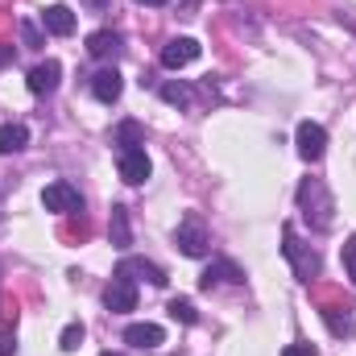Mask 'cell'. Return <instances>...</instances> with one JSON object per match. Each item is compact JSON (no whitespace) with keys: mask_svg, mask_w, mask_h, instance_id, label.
Segmentation results:
<instances>
[{"mask_svg":"<svg viewBox=\"0 0 356 356\" xmlns=\"http://www.w3.org/2000/svg\"><path fill=\"white\" fill-rule=\"evenodd\" d=\"M42 207L46 211H83V199H79V191L71 186V182H50L46 191H42Z\"/></svg>","mask_w":356,"mask_h":356,"instance_id":"obj_5","label":"cell"},{"mask_svg":"<svg viewBox=\"0 0 356 356\" xmlns=\"http://www.w3.org/2000/svg\"><path fill=\"white\" fill-rule=\"evenodd\" d=\"M112 245H116V249H129V245H133V228H129V211H124L120 203L112 207Z\"/></svg>","mask_w":356,"mask_h":356,"instance_id":"obj_19","label":"cell"},{"mask_svg":"<svg viewBox=\"0 0 356 356\" xmlns=\"http://www.w3.org/2000/svg\"><path fill=\"white\" fill-rule=\"evenodd\" d=\"M319 315H323V323H327V332H332L336 340H353V336H356L353 307H336V302H327Z\"/></svg>","mask_w":356,"mask_h":356,"instance_id":"obj_12","label":"cell"},{"mask_svg":"<svg viewBox=\"0 0 356 356\" xmlns=\"http://www.w3.org/2000/svg\"><path fill=\"white\" fill-rule=\"evenodd\" d=\"M170 319H178V323H186V327H195L199 323V311H195V302L191 298H170Z\"/></svg>","mask_w":356,"mask_h":356,"instance_id":"obj_20","label":"cell"},{"mask_svg":"<svg viewBox=\"0 0 356 356\" xmlns=\"http://www.w3.org/2000/svg\"><path fill=\"white\" fill-rule=\"evenodd\" d=\"M175 245H178L182 257H203L207 245H211V236H207V228H203L195 216H186V220L175 228Z\"/></svg>","mask_w":356,"mask_h":356,"instance_id":"obj_4","label":"cell"},{"mask_svg":"<svg viewBox=\"0 0 356 356\" xmlns=\"http://www.w3.org/2000/svg\"><path fill=\"white\" fill-rule=\"evenodd\" d=\"M282 257L294 266L298 282H315V277H319V253H315L311 245H302V241H298V232H294L290 224L282 228Z\"/></svg>","mask_w":356,"mask_h":356,"instance_id":"obj_2","label":"cell"},{"mask_svg":"<svg viewBox=\"0 0 356 356\" xmlns=\"http://www.w3.org/2000/svg\"><path fill=\"white\" fill-rule=\"evenodd\" d=\"M298 211H302V220H307L315 232H327V228H332V220H336V199H332V191H327L323 178H302V186H298Z\"/></svg>","mask_w":356,"mask_h":356,"instance_id":"obj_1","label":"cell"},{"mask_svg":"<svg viewBox=\"0 0 356 356\" xmlns=\"http://www.w3.org/2000/svg\"><path fill=\"white\" fill-rule=\"evenodd\" d=\"M104 356H120V353H104Z\"/></svg>","mask_w":356,"mask_h":356,"instance_id":"obj_30","label":"cell"},{"mask_svg":"<svg viewBox=\"0 0 356 356\" xmlns=\"http://www.w3.org/2000/svg\"><path fill=\"white\" fill-rule=\"evenodd\" d=\"M120 91H124V79H120V71H116V67H104V71H95V75H91V95H95L99 104H116V99H120Z\"/></svg>","mask_w":356,"mask_h":356,"instance_id":"obj_11","label":"cell"},{"mask_svg":"<svg viewBox=\"0 0 356 356\" xmlns=\"http://www.w3.org/2000/svg\"><path fill=\"white\" fill-rule=\"evenodd\" d=\"M137 4H149V8H162L166 0H137Z\"/></svg>","mask_w":356,"mask_h":356,"instance_id":"obj_29","label":"cell"},{"mask_svg":"<svg viewBox=\"0 0 356 356\" xmlns=\"http://www.w3.org/2000/svg\"><path fill=\"white\" fill-rule=\"evenodd\" d=\"M241 286L245 282V269L236 266V261H228V257H220V261H211V266L203 269V277H199V286L203 290H216V286Z\"/></svg>","mask_w":356,"mask_h":356,"instance_id":"obj_9","label":"cell"},{"mask_svg":"<svg viewBox=\"0 0 356 356\" xmlns=\"http://www.w3.org/2000/svg\"><path fill=\"white\" fill-rule=\"evenodd\" d=\"M58 75H63V67H58L54 58H46V63H38V67L29 71V79H25V83H29L33 95H50V91L58 88Z\"/></svg>","mask_w":356,"mask_h":356,"instance_id":"obj_15","label":"cell"},{"mask_svg":"<svg viewBox=\"0 0 356 356\" xmlns=\"http://www.w3.org/2000/svg\"><path fill=\"white\" fill-rule=\"evenodd\" d=\"M25 145H29V129H25L21 120L0 124V154H21Z\"/></svg>","mask_w":356,"mask_h":356,"instance_id":"obj_17","label":"cell"},{"mask_svg":"<svg viewBox=\"0 0 356 356\" xmlns=\"http://www.w3.org/2000/svg\"><path fill=\"white\" fill-rule=\"evenodd\" d=\"M124 344H133V348H158V344H166V332L158 327V323H129L124 327Z\"/></svg>","mask_w":356,"mask_h":356,"instance_id":"obj_14","label":"cell"},{"mask_svg":"<svg viewBox=\"0 0 356 356\" xmlns=\"http://www.w3.org/2000/svg\"><path fill=\"white\" fill-rule=\"evenodd\" d=\"M294 145H298V158H302V162H319V158L327 154V129L315 124V120H302V124L294 129Z\"/></svg>","mask_w":356,"mask_h":356,"instance_id":"obj_3","label":"cell"},{"mask_svg":"<svg viewBox=\"0 0 356 356\" xmlns=\"http://www.w3.org/2000/svg\"><path fill=\"white\" fill-rule=\"evenodd\" d=\"M120 50H124V42H120V33H112V29H95L88 38L91 58H120Z\"/></svg>","mask_w":356,"mask_h":356,"instance_id":"obj_16","label":"cell"},{"mask_svg":"<svg viewBox=\"0 0 356 356\" xmlns=\"http://www.w3.org/2000/svg\"><path fill=\"white\" fill-rule=\"evenodd\" d=\"M116 277H129V282H149V286H166V269L145 261V257H124L116 266Z\"/></svg>","mask_w":356,"mask_h":356,"instance_id":"obj_7","label":"cell"},{"mask_svg":"<svg viewBox=\"0 0 356 356\" xmlns=\"http://www.w3.org/2000/svg\"><path fill=\"white\" fill-rule=\"evenodd\" d=\"M282 356H319V353H315L311 344H302V340H298V344H290V348H286Z\"/></svg>","mask_w":356,"mask_h":356,"instance_id":"obj_25","label":"cell"},{"mask_svg":"<svg viewBox=\"0 0 356 356\" xmlns=\"http://www.w3.org/2000/svg\"><path fill=\"white\" fill-rule=\"evenodd\" d=\"M162 99H166L170 108H186V104H191V88H186V83H162Z\"/></svg>","mask_w":356,"mask_h":356,"instance_id":"obj_21","label":"cell"},{"mask_svg":"<svg viewBox=\"0 0 356 356\" xmlns=\"http://www.w3.org/2000/svg\"><path fill=\"white\" fill-rule=\"evenodd\" d=\"M116 166H120V178H124L129 186H141V182H149V175H154V166H149V154H145V149H124Z\"/></svg>","mask_w":356,"mask_h":356,"instance_id":"obj_8","label":"cell"},{"mask_svg":"<svg viewBox=\"0 0 356 356\" xmlns=\"http://www.w3.org/2000/svg\"><path fill=\"white\" fill-rule=\"evenodd\" d=\"M17 353V340L13 336H0V356H13Z\"/></svg>","mask_w":356,"mask_h":356,"instance_id":"obj_26","label":"cell"},{"mask_svg":"<svg viewBox=\"0 0 356 356\" xmlns=\"http://www.w3.org/2000/svg\"><path fill=\"white\" fill-rule=\"evenodd\" d=\"M199 50H203V46H199L195 38H175V42H166V46H162V67H166V71H178V67L195 63V58H199Z\"/></svg>","mask_w":356,"mask_h":356,"instance_id":"obj_10","label":"cell"},{"mask_svg":"<svg viewBox=\"0 0 356 356\" xmlns=\"http://www.w3.org/2000/svg\"><path fill=\"white\" fill-rule=\"evenodd\" d=\"M112 141L120 145V154H124V149H141V145H145V129H141L137 120H120L116 133H112Z\"/></svg>","mask_w":356,"mask_h":356,"instance_id":"obj_18","label":"cell"},{"mask_svg":"<svg viewBox=\"0 0 356 356\" xmlns=\"http://www.w3.org/2000/svg\"><path fill=\"white\" fill-rule=\"evenodd\" d=\"M108 4H112V0H88V8H91V13H104Z\"/></svg>","mask_w":356,"mask_h":356,"instance_id":"obj_27","label":"cell"},{"mask_svg":"<svg viewBox=\"0 0 356 356\" xmlns=\"http://www.w3.org/2000/svg\"><path fill=\"white\" fill-rule=\"evenodd\" d=\"M79 344H83V323H67L63 336H58V348H63V353H75Z\"/></svg>","mask_w":356,"mask_h":356,"instance_id":"obj_22","label":"cell"},{"mask_svg":"<svg viewBox=\"0 0 356 356\" xmlns=\"http://www.w3.org/2000/svg\"><path fill=\"white\" fill-rule=\"evenodd\" d=\"M340 257H344V273L353 277V286H356V232L344 241V249H340Z\"/></svg>","mask_w":356,"mask_h":356,"instance_id":"obj_23","label":"cell"},{"mask_svg":"<svg viewBox=\"0 0 356 356\" xmlns=\"http://www.w3.org/2000/svg\"><path fill=\"white\" fill-rule=\"evenodd\" d=\"M104 307H108L112 315L137 311V286H133L129 277H112V282L104 286Z\"/></svg>","mask_w":356,"mask_h":356,"instance_id":"obj_6","label":"cell"},{"mask_svg":"<svg viewBox=\"0 0 356 356\" xmlns=\"http://www.w3.org/2000/svg\"><path fill=\"white\" fill-rule=\"evenodd\" d=\"M42 29L54 33V38H71V33H75V13H71L67 4H50V8L42 13Z\"/></svg>","mask_w":356,"mask_h":356,"instance_id":"obj_13","label":"cell"},{"mask_svg":"<svg viewBox=\"0 0 356 356\" xmlns=\"http://www.w3.org/2000/svg\"><path fill=\"white\" fill-rule=\"evenodd\" d=\"M21 42H25L29 50H38V46H42V29H38L33 21H21Z\"/></svg>","mask_w":356,"mask_h":356,"instance_id":"obj_24","label":"cell"},{"mask_svg":"<svg viewBox=\"0 0 356 356\" xmlns=\"http://www.w3.org/2000/svg\"><path fill=\"white\" fill-rule=\"evenodd\" d=\"M8 58H13V46H0V67H4Z\"/></svg>","mask_w":356,"mask_h":356,"instance_id":"obj_28","label":"cell"}]
</instances>
